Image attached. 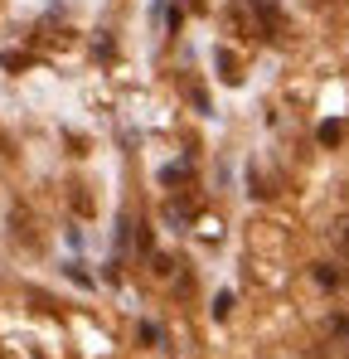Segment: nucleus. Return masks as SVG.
<instances>
[{
    "label": "nucleus",
    "mask_w": 349,
    "mask_h": 359,
    "mask_svg": "<svg viewBox=\"0 0 349 359\" xmlns=\"http://www.w3.org/2000/svg\"><path fill=\"white\" fill-rule=\"evenodd\" d=\"M330 238H335V248H340V257H349V214H340V219H335Z\"/></svg>",
    "instance_id": "1"
},
{
    "label": "nucleus",
    "mask_w": 349,
    "mask_h": 359,
    "mask_svg": "<svg viewBox=\"0 0 349 359\" xmlns=\"http://www.w3.org/2000/svg\"><path fill=\"white\" fill-rule=\"evenodd\" d=\"M219 68H224V78H228V83L242 78V73H238V63H233V54H219Z\"/></svg>",
    "instance_id": "2"
},
{
    "label": "nucleus",
    "mask_w": 349,
    "mask_h": 359,
    "mask_svg": "<svg viewBox=\"0 0 349 359\" xmlns=\"http://www.w3.org/2000/svg\"><path fill=\"white\" fill-rule=\"evenodd\" d=\"M320 141H325V146H335V141H340V126H335V121H330V126H320Z\"/></svg>",
    "instance_id": "3"
}]
</instances>
